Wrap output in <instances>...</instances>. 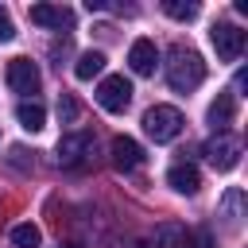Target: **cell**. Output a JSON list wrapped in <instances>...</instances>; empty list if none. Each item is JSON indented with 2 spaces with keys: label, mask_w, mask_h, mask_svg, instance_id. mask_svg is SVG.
<instances>
[{
  "label": "cell",
  "mask_w": 248,
  "mask_h": 248,
  "mask_svg": "<svg viewBox=\"0 0 248 248\" xmlns=\"http://www.w3.org/2000/svg\"><path fill=\"white\" fill-rule=\"evenodd\" d=\"M167 81H170V89H178V93H190V89H198L202 81H205V62H202V54L194 50V46H174L170 50V62H167Z\"/></svg>",
  "instance_id": "obj_1"
},
{
  "label": "cell",
  "mask_w": 248,
  "mask_h": 248,
  "mask_svg": "<svg viewBox=\"0 0 248 248\" xmlns=\"http://www.w3.org/2000/svg\"><path fill=\"white\" fill-rule=\"evenodd\" d=\"M182 112L174 108V105H155V108H147L143 112V132L155 140V143H170L178 132H182Z\"/></svg>",
  "instance_id": "obj_2"
},
{
  "label": "cell",
  "mask_w": 248,
  "mask_h": 248,
  "mask_svg": "<svg viewBox=\"0 0 248 248\" xmlns=\"http://www.w3.org/2000/svg\"><path fill=\"white\" fill-rule=\"evenodd\" d=\"M97 105L105 112H124L132 105V81L124 74H108L101 85H97Z\"/></svg>",
  "instance_id": "obj_3"
},
{
  "label": "cell",
  "mask_w": 248,
  "mask_h": 248,
  "mask_svg": "<svg viewBox=\"0 0 248 248\" xmlns=\"http://www.w3.org/2000/svg\"><path fill=\"white\" fill-rule=\"evenodd\" d=\"M209 39H213V50H217L221 62H236L244 54V43H248V35L240 27H232V23H213Z\"/></svg>",
  "instance_id": "obj_4"
},
{
  "label": "cell",
  "mask_w": 248,
  "mask_h": 248,
  "mask_svg": "<svg viewBox=\"0 0 248 248\" xmlns=\"http://www.w3.org/2000/svg\"><path fill=\"white\" fill-rule=\"evenodd\" d=\"M8 85H12L16 93H23V101H27V97L39 93L43 74H39V66H35L31 58H12V62H8Z\"/></svg>",
  "instance_id": "obj_5"
},
{
  "label": "cell",
  "mask_w": 248,
  "mask_h": 248,
  "mask_svg": "<svg viewBox=\"0 0 248 248\" xmlns=\"http://www.w3.org/2000/svg\"><path fill=\"white\" fill-rule=\"evenodd\" d=\"M202 151H205V159L213 163V170H232V167L240 163V143H236L232 136H217V140H209Z\"/></svg>",
  "instance_id": "obj_6"
},
{
  "label": "cell",
  "mask_w": 248,
  "mask_h": 248,
  "mask_svg": "<svg viewBox=\"0 0 248 248\" xmlns=\"http://www.w3.org/2000/svg\"><path fill=\"white\" fill-rule=\"evenodd\" d=\"M128 66H132V74L151 78L155 66H159V46H155L151 39H136V43L128 46Z\"/></svg>",
  "instance_id": "obj_7"
},
{
  "label": "cell",
  "mask_w": 248,
  "mask_h": 248,
  "mask_svg": "<svg viewBox=\"0 0 248 248\" xmlns=\"http://www.w3.org/2000/svg\"><path fill=\"white\" fill-rule=\"evenodd\" d=\"M27 16H31V23H39V27H54V31L74 27V12L62 8V4H31Z\"/></svg>",
  "instance_id": "obj_8"
},
{
  "label": "cell",
  "mask_w": 248,
  "mask_h": 248,
  "mask_svg": "<svg viewBox=\"0 0 248 248\" xmlns=\"http://www.w3.org/2000/svg\"><path fill=\"white\" fill-rule=\"evenodd\" d=\"M108 151H112V167H116V170H136V167L143 163V147H140L132 136H116Z\"/></svg>",
  "instance_id": "obj_9"
},
{
  "label": "cell",
  "mask_w": 248,
  "mask_h": 248,
  "mask_svg": "<svg viewBox=\"0 0 248 248\" xmlns=\"http://www.w3.org/2000/svg\"><path fill=\"white\" fill-rule=\"evenodd\" d=\"M167 186L174 190V194H198L202 190V174H198V167L194 163H174L170 170H167Z\"/></svg>",
  "instance_id": "obj_10"
},
{
  "label": "cell",
  "mask_w": 248,
  "mask_h": 248,
  "mask_svg": "<svg viewBox=\"0 0 248 248\" xmlns=\"http://www.w3.org/2000/svg\"><path fill=\"white\" fill-rule=\"evenodd\" d=\"M85 151H89V132H70V136L58 140V163H62V167L81 163Z\"/></svg>",
  "instance_id": "obj_11"
},
{
  "label": "cell",
  "mask_w": 248,
  "mask_h": 248,
  "mask_svg": "<svg viewBox=\"0 0 248 248\" xmlns=\"http://www.w3.org/2000/svg\"><path fill=\"white\" fill-rule=\"evenodd\" d=\"M205 120L213 124V132L221 136L229 124H232V93H217V101L209 105V112H205Z\"/></svg>",
  "instance_id": "obj_12"
},
{
  "label": "cell",
  "mask_w": 248,
  "mask_h": 248,
  "mask_svg": "<svg viewBox=\"0 0 248 248\" xmlns=\"http://www.w3.org/2000/svg\"><path fill=\"white\" fill-rule=\"evenodd\" d=\"M16 120H19V128H27V132H39V128L46 124V108H43L39 101H19Z\"/></svg>",
  "instance_id": "obj_13"
},
{
  "label": "cell",
  "mask_w": 248,
  "mask_h": 248,
  "mask_svg": "<svg viewBox=\"0 0 248 248\" xmlns=\"http://www.w3.org/2000/svg\"><path fill=\"white\" fill-rule=\"evenodd\" d=\"M105 70V54L101 50H85V54H78V62H74V78L78 81H89V78H97Z\"/></svg>",
  "instance_id": "obj_14"
},
{
  "label": "cell",
  "mask_w": 248,
  "mask_h": 248,
  "mask_svg": "<svg viewBox=\"0 0 248 248\" xmlns=\"http://www.w3.org/2000/svg\"><path fill=\"white\" fill-rule=\"evenodd\" d=\"M221 217H225L232 229L240 225V217H244V190H240V186L225 190V198H221Z\"/></svg>",
  "instance_id": "obj_15"
},
{
  "label": "cell",
  "mask_w": 248,
  "mask_h": 248,
  "mask_svg": "<svg viewBox=\"0 0 248 248\" xmlns=\"http://www.w3.org/2000/svg\"><path fill=\"white\" fill-rule=\"evenodd\" d=\"M155 244L159 248H186V229L174 225V221H167V225L155 229Z\"/></svg>",
  "instance_id": "obj_16"
},
{
  "label": "cell",
  "mask_w": 248,
  "mask_h": 248,
  "mask_svg": "<svg viewBox=\"0 0 248 248\" xmlns=\"http://www.w3.org/2000/svg\"><path fill=\"white\" fill-rule=\"evenodd\" d=\"M12 244H16V248H39V244H43V232H39V225H31V221L16 225V229H12Z\"/></svg>",
  "instance_id": "obj_17"
},
{
  "label": "cell",
  "mask_w": 248,
  "mask_h": 248,
  "mask_svg": "<svg viewBox=\"0 0 248 248\" xmlns=\"http://www.w3.org/2000/svg\"><path fill=\"white\" fill-rule=\"evenodd\" d=\"M163 12H167L170 19H194V16H198V4H186V0H167V4H163Z\"/></svg>",
  "instance_id": "obj_18"
},
{
  "label": "cell",
  "mask_w": 248,
  "mask_h": 248,
  "mask_svg": "<svg viewBox=\"0 0 248 248\" xmlns=\"http://www.w3.org/2000/svg\"><path fill=\"white\" fill-rule=\"evenodd\" d=\"M78 112H81V108H78V101H74L70 93H62V97H58V120H62V124H74V120H78Z\"/></svg>",
  "instance_id": "obj_19"
},
{
  "label": "cell",
  "mask_w": 248,
  "mask_h": 248,
  "mask_svg": "<svg viewBox=\"0 0 248 248\" xmlns=\"http://www.w3.org/2000/svg\"><path fill=\"white\" fill-rule=\"evenodd\" d=\"M12 39H16V23H12L8 8L0 4V43H12Z\"/></svg>",
  "instance_id": "obj_20"
},
{
  "label": "cell",
  "mask_w": 248,
  "mask_h": 248,
  "mask_svg": "<svg viewBox=\"0 0 248 248\" xmlns=\"http://www.w3.org/2000/svg\"><path fill=\"white\" fill-rule=\"evenodd\" d=\"M186 248H213V236L209 232H194V236H186Z\"/></svg>",
  "instance_id": "obj_21"
}]
</instances>
